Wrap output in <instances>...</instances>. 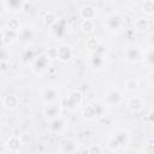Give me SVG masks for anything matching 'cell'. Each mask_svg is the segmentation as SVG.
I'll use <instances>...</instances> for the list:
<instances>
[{
    "label": "cell",
    "instance_id": "8fae6325",
    "mask_svg": "<svg viewBox=\"0 0 154 154\" xmlns=\"http://www.w3.org/2000/svg\"><path fill=\"white\" fill-rule=\"evenodd\" d=\"M135 25H136V28H137V29L143 30V29H147V26H148V22H147V19L138 18V19L135 22Z\"/></svg>",
    "mask_w": 154,
    "mask_h": 154
},
{
    "label": "cell",
    "instance_id": "2e32d148",
    "mask_svg": "<svg viewBox=\"0 0 154 154\" xmlns=\"http://www.w3.org/2000/svg\"><path fill=\"white\" fill-rule=\"evenodd\" d=\"M136 87H137V82H136L135 79L130 78V79L126 81V88H128L129 90H135Z\"/></svg>",
    "mask_w": 154,
    "mask_h": 154
},
{
    "label": "cell",
    "instance_id": "52a82bcc",
    "mask_svg": "<svg viewBox=\"0 0 154 154\" xmlns=\"http://www.w3.org/2000/svg\"><path fill=\"white\" fill-rule=\"evenodd\" d=\"M7 28H8L10 30L16 31V30H19L20 24H19V22H18L16 18H12V19H10V20L7 22Z\"/></svg>",
    "mask_w": 154,
    "mask_h": 154
},
{
    "label": "cell",
    "instance_id": "9c48e42d",
    "mask_svg": "<svg viewBox=\"0 0 154 154\" xmlns=\"http://www.w3.org/2000/svg\"><path fill=\"white\" fill-rule=\"evenodd\" d=\"M19 140L17 138V137H11L10 140H8V148L11 149V150H17L18 148H19Z\"/></svg>",
    "mask_w": 154,
    "mask_h": 154
},
{
    "label": "cell",
    "instance_id": "ac0fdd59",
    "mask_svg": "<svg viewBox=\"0 0 154 154\" xmlns=\"http://www.w3.org/2000/svg\"><path fill=\"white\" fill-rule=\"evenodd\" d=\"M88 154H102V152L99 146H91L88 150Z\"/></svg>",
    "mask_w": 154,
    "mask_h": 154
},
{
    "label": "cell",
    "instance_id": "7a4b0ae2",
    "mask_svg": "<svg viewBox=\"0 0 154 154\" xmlns=\"http://www.w3.org/2000/svg\"><path fill=\"white\" fill-rule=\"evenodd\" d=\"M120 17L118 16V14H112L111 17H108V19H107V24H109V25H107L108 28H109V30H117L119 26H120Z\"/></svg>",
    "mask_w": 154,
    "mask_h": 154
},
{
    "label": "cell",
    "instance_id": "d6986e66",
    "mask_svg": "<svg viewBox=\"0 0 154 154\" xmlns=\"http://www.w3.org/2000/svg\"><path fill=\"white\" fill-rule=\"evenodd\" d=\"M45 19H46V23H47V24H53L57 18H55V16H54L53 13H47L46 17H45Z\"/></svg>",
    "mask_w": 154,
    "mask_h": 154
},
{
    "label": "cell",
    "instance_id": "8992f818",
    "mask_svg": "<svg viewBox=\"0 0 154 154\" xmlns=\"http://www.w3.org/2000/svg\"><path fill=\"white\" fill-rule=\"evenodd\" d=\"M129 106H130V108H131L132 111H138V109H141L142 106H143L142 99H140V97H132V99H130Z\"/></svg>",
    "mask_w": 154,
    "mask_h": 154
},
{
    "label": "cell",
    "instance_id": "ffe728a7",
    "mask_svg": "<svg viewBox=\"0 0 154 154\" xmlns=\"http://www.w3.org/2000/svg\"><path fill=\"white\" fill-rule=\"evenodd\" d=\"M49 57H51V58H58V54H57V49L52 48V49L49 51Z\"/></svg>",
    "mask_w": 154,
    "mask_h": 154
},
{
    "label": "cell",
    "instance_id": "277c9868",
    "mask_svg": "<svg viewBox=\"0 0 154 154\" xmlns=\"http://www.w3.org/2000/svg\"><path fill=\"white\" fill-rule=\"evenodd\" d=\"M81 14L84 17V19H91L95 14V11L91 6L87 5V6H83L82 10H81Z\"/></svg>",
    "mask_w": 154,
    "mask_h": 154
},
{
    "label": "cell",
    "instance_id": "9a60e30c",
    "mask_svg": "<svg viewBox=\"0 0 154 154\" xmlns=\"http://www.w3.org/2000/svg\"><path fill=\"white\" fill-rule=\"evenodd\" d=\"M97 45H99V43H97V41H96L95 38H89V40L87 41V46H88V48L91 49V51H93V49H96V48H97Z\"/></svg>",
    "mask_w": 154,
    "mask_h": 154
},
{
    "label": "cell",
    "instance_id": "30bf717a",
    "mask_svg": "<svg viewBox=\"0 0 154 154\" xmlns=\"http://www.w3.org/2000/svg\"><path fill=\"white\" fill-rule=\"evenodd\" d=\"M93 28H94V23H93V20L91 19H84L83 20V23H82V29L84 30V31H91L93 30Z\"/></svg>",
    "mask_w": 154,
    "mask_h": 154
},
{
    "label": "cell",
    "instance_id": "7c38bea8",
    "mask_svg": "<svg viewBox=\"0 0 154 154\" xmlns=\"http://www.w3.org/2000/svg\"><path fill=\"white\" fill-rule=\"evenodd\" d=\"M108 148H111V149H113V150H116V149H118L119 148V142H118V140L114 137V136H112L109 140H108Z\"/></svg>",
    "mask_w": 154,
    "mask_h": 154
},
{
    "label": "cell",
    "instance_id": "44dd1931",
    "mask_svg": "<svg viewBox=\"0 0 154 154\" xmlns=\"http://www.w3.org/2000/svg\"><path fill=\"white\" fill-rule=\"evenodd\" d=\"M146 149H147L148 154H152V153H153V150H152V144H149V146H148V147H147Z\"/></svg>",
    "mask_w": 154,
    "mask_h": 154
},
{
    "label": "cell",
    "instance_id": "6da1fadb",
    "mask_svg": "<svg viewBox=\"0 0 154 154\" xmlns=\"http://www.w3.org/2000/svg\"><path fill=\"white\" fill-rule=\"evenodd\" d=\"M57 54H58V58H59V59H61V60H69V59L71 58L72 52H71L70 47H67V46H61V47H59V48L57 49Z\"/></svg>",
    "mask_w": 154,
    "mask_h": 154
},
{
    "label": "cell",
    "instance_id": "e0dca14e",
    "mask_svg": "<svg viewBox=\"0 0 154 154\" xmlns=\"http://www.w3.org/2000/svg\"><path fill=\"white\" fill-rule=\"evenodd\" d=\"M81 99H82V95H81V93H78V91H73V93H71V95H70V100L71 101H77L78 103L81 102Z\"/></svg>",
    "mask_w": 154,
    "mask_h": 154
},
{
    "label": "cell",
    "instance_id": "ba28073f",
    "mask_svg": "<svg viewBox=\"0 0 154 154\" xmlns=\"http://www.w3.org/2000/svg\"><path fill=\"white\" fill-rule=\"evenodd\" d=\"M108 101L109 102H112V103H117V102H119L120 101V99H122V96H120V94L118 93V91H111L109 94H108Z\"/></svg>",
    "mask_w": 154,
    "mask_h": 154
},
{
    "label": "cell",
    "instance_id": "5bb4252c",
    "mask_svg": "<svg viewBox=\"0 0 154 154\" xmlns=\"http://www.w3.org/2000/svg\"><path fill=\"white\" fill-rule=\"evenodd\" d=\"M4 5H5V6H8V7H12V8H13L12 11H16L14 7H17V10H19V8L22 7L23 2H20V1H10V2H5Z\"/></svg>",
    "mask_w": 154,
    "mask_h": 154
},
{
    "label": "cell",
    "instance_id": "7402d4cb",
    "mask_svg": "<svg viewBox=\"0 0 154 154\" xmlns=\"http://www.w3.org/2000/svg\"><path fill=\"white\" fill-rule=\"evenodd\" d=\"M2 38H4V34H2V31H0V42L2 41Z\"/></svg>",
    "mask_w": 154,
    "mask_h": 154
},
{
    "label": "cell",
    "instance_id": "3957f363",
    "mask_svg": "<svg viewBox=\"0 0 154 154\" xmlns=\"http://www.w3.org/2000/svg\"><path fill=\"white\" fill-rule=\"evenodd\" d=\"M57 96H58V90H57L55 88L49 87V88H47V89L43 91V99H45L46 101H53Z\"/></svg>",
    "mask_w": 154,
    "mask_h": 154
},
{
    "label": "cell",
    "instance_id": "4fadbf2b",
    "mask_svg": "<svg viewBox=\"0 0 154 154\" xmlns=\"http://www.w3.org/2000/svg\"><path fill=\"white\" fill-rule=\"evenodd\" d=\"M143 10H144V12H147V13H153V11H154V2H153L152 0L146 1L144 5H143Z\"/></svg>",
    "mask_w": 154,
    "mask_h": 154
},
{
    "label": "cell",
    "instance_id": "5b68a950",
    "mask_svg": "<svg viewBox=\"0 0 154 154\" xmlns=\"http://www.w3.org/2000/svg\"><path fill=\"white\" fill-rule=\"evenodd\" d=\"M4 103L6 107H10V108H14L17 105H18V99L16 95H7L4 100Z\"/></svg>",
    "mask_w": 154,
    "mask_h": 154
}]
</instances>
